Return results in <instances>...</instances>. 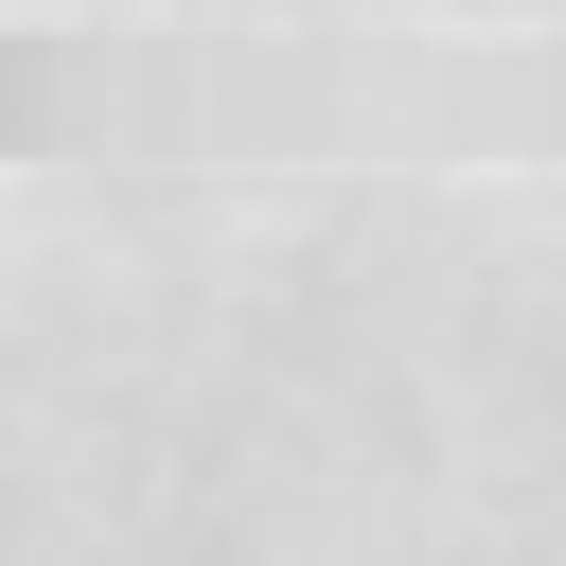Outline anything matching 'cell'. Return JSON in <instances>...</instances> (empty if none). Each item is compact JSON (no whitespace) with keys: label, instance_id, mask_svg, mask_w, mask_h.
Here are the masks:
<instances>
[{"label":"cell","instance_id":"1","mask_svg":"<svg viewBox=\"0 0 566 566\" xmlns=\"http://www.w3.org/2000/svg\"><path fill=\"white\" fill-rule=\"evenodd\" d=\"M0 18H18V0H0Z\"/></svg>","mask_w":566,"mask_h":566}]
</instances>
